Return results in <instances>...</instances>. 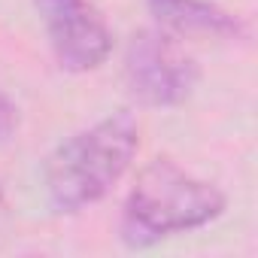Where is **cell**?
<instances>
[{
	"label": "cell",
	"instance_id": "cell-1",
	"mask_svg": "<svg viewBox=\"0 0 258 258\" xmlns=\"http://www.w3.org/2000/svg\"><path fill=\"white\" fill-rule=\"evenodd\" d=\"M140 127L127 112H115L55 149L46 164V191L58 213H76L100 201L131 167Z\"/></svg>",
	"mask_w": 258,
	"mask_h": 258
},
{
	"label": "cell",
	"instance_id": "cell-2",
	"mask_svg": "<svg viewBox=\"0 0 258 258\" xmlns=\"http://www.w3.org/2000/svg\"><path fill=\"white\" fill-rule=\"evenodd\" d=\"M225 210V195L173 161L149 164L127 195L121 237L127 246H152L170 234L204 228Z\"/></svg>",
	"mask_w": 258,
	"mask_h": 258
},
{
	"label": "cell",
	"instance_id": "cell-3",
	"mask_svg": "<svg viewBox=\"0 0 258 258\" xmlns=\"http://www.w3.org/2000/svg\"><path fill=\"white\" fill-rule=\"evenodd\" d=\"M127 82L131 91L152 106L179 103L195 85L191 58L164 34H140L127 49Z\"/></svg>",
	"mask_w": 258,
	"mask_h": 258
},
{
	"label": "cell",
	"instance_id": "cell-4",
	"mask_svg": "<svg viewBox=\"0 0 258 258\" xmlns=\"http://www.w3.org/2000/svg\"><path fill=\"white\" fill-rule=\"evenodd\" d=\"M49 43L67 70H94L112 49L109 28L88 0H37Z\"/></svg>",
	"mask_w": 258,
	"mask_h": 258
},
{
	"label": "cell",
	"instance_id": "cell-5",
	"mask_svg": "<svg viewBox=\"0 0 258 258\" xmlns=\"http://www.w3.org/2000/svg\"><path fill=\"white\" fill-rule=\"evenodd\" d=\"M155 19L173 34H231L237 25L204 0H149Z\"/></svg>",
	"mask_w": 258,
	"mask_h": 258
}]
</instances>
